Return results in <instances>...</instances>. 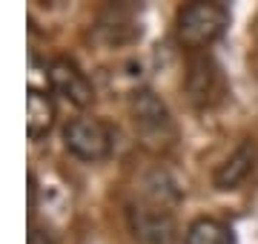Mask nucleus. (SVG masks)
Listing matches in <instances>:
<instances>
[{
    "label": "nucleus",
    "instance_id": "1",
    "mask_svg": "<svg viewBox=\"0 0 258 244\" xmlns=\"http://www.w3.org/2000/svg\"><path fill=\"white\" fill-rule=\"evenodd\" d=\"M230 23V12L221 3H189L178 12L175 35L186 49H204L215 43Z\"/></svg>",
    "mask_w": 258,
    "mask_h": 244
},
{
    "label": "nucleus",
    "instance_id": "2",
    "mask_svg": "<svg viewBox=\"0 0 258 244\" xmlns=\"http://www.w3.org/2000/svg\"><path fill=\"white\" fill-rule=\"evenodd\" d=\"M63 144L75 158L81 161H103L112 152V132L101 118L81 115L72 118L63 130Z\"/></svg>",
    "mask_w": 258,
    "mask_h": 244
},
{
    "label": "nucleus",
    "instance_id": "3",
    "mask_svg": "<svg viewBox=\"0 0 258 244\" xmlns=\"http://www.w3.org/2000/svg\"><path fill=\"white\" fill-rule=\"evenodd\" d=\"M132 230H135V238L141 244H175L178 235L175 218L161 204L132 207Z\"/></svg>",
    "mask_w": 258,
    "mask_h": 244
},
{
    "label": "nucleus",
    "instance_id": "4",
    "mask_svg": "<svg viewBox=\"0 0 258 244\" xmlns=\"http://www.w3.org/2000/svg\"><path fill=\"white\" fill-rule=\"evenodd\" d=\"M49 84L55 86L66 101H72L81 109L95 101V89L89 84V78L83 75L72 60H66V57H55L49 64Z\"/></svg>",
    "mask_w": 258,
    "mask_h": 244
},
{
    "label": "nucleus",
    "instance_id": "5",
    "mask_svg": "<svg viewBox=\"0 0 258 244\" xmlns=\"http://www.w3.org/2000/svg\"><path fill=\"white\" fill-rule=\"evenodd\" d=\"M252 167H255V144L241 141L230 152V158H224V164H218L212 184H215V190H235L252 172Z\"/></svg>",
    "mask_w": 258,
    "mask_h": 244
},
{
    "label": "nucleus",
    "instance_id": "6",
    "mask_svg": "<svg viewBox=\"0 0 258 244\" xmlns=\"http://www.w3.org/2000/svg\"><path fill=\"white\" fill-rule=\"evenodd\" d=\"M186 95L198 106H210L218 98V69L210 57H192L186 69Z\"/></svg>",
    "mask_w": 258,
    "mask_h": 244
},
{
    "label": "nucleus",
    "instance_id": "7",
    "mask_svg": "<svg viewBox=\"0 0 258 244\" xmlns=\"http://www.w3.org/2000/svg\"><path fill=\"white\" fill-rule=\"evenodd\" d=\"M129 109H132L135 124H141L144 130H164V127H169V112H166L164 101L155 92H149V89H141V92L132 95Z\"/></svg>",
    "mask_w": 258,
    "mask_h": 244
},
{
    "label": "nucleus",
    "instance_id": "8",
    "mask_svg": "<svg viewBox=\"0 0 258 244\" xmlns=\"http://www.w3.org/2000/svg\"><path fill=\"white\" fill-rule=\"evenodd\" d=\"M55 124V103L49 95H43L40 89H29L26 95V132L29 138H40L46 135Z\"/></svg>",
    "mask_w": 258,
    "mask_h": 244
},
{
    "label": "nucleus",
    "instance_id": "9",
    "mask_svg": "<svg viewBox=\"0 0 258 244\" xmlns=\"http://www.w3.org/2000/svg\"><path fill=\"white\" fill-rule=\"evenodd\" d=\"M186 244H232V230L218 218H195L186 227Z\"/></svg>",
    "mask_w": 258,
    "mask_h": 244
},
{
    "label": "nucleus",
    "instance_id": "10",
    "mask_svg": "<svg viewBox=\"0 0 258 244\" xmlns=\"http://www.w3.org/2000/svg\"><path fill=\"white\" fill-rule=\"evenodd\" d=\"M29 244H52V238H49L43 230H32V233H29Z\"/></svg>",
    "mask_w": 258,
    "mask_h": 244
}]
</instances>
